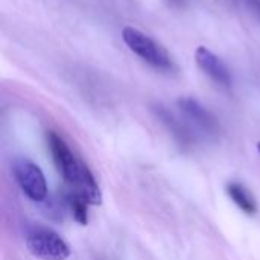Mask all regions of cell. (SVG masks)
<instances>
[{"label": "cell", "instance_id": "1", "mask_svg": "<svg viewBox=\"0 0 260 260\" xmlns=\"http://www.w3.org/2000/svg\"><path fill=\"white\" fill-rule=\"evenodd\" d=\"M46 139L55 166L72 192L82 197L90 206L102 204V192L88 166L75 157L67 143L56 133L49 131Z\"/></svg>", "mask_w": 260, "mask_h": 260}, {"label": "cell", "instance_id": "12", "mask_svg": "<svg viewBox=\"0 0 260 260\" xmlns=\"http://www.w3.org/2000/svg\"><path fill=\"white\" fill-rule=\"evenodd\" d=\"M257 151H259V154H260V142L257 143Z\"/></svg>", "mask_w": 260, "mask_h": 260}, {"label": "cell", "instance_id": "6", "mask_svg": "<svg viewBox=\"0 0 260 260\" xmlns=\"http://www.w3.org/2000/svg\"><path fill=\"white\" fill-rule=\"evenodd\" d=\"M195 61L198 64V67L219 87L224 88H230L232 87V73L229 70V67L225 66V62L215 55L212 50H209L204 46H200L195 52Z\"/></svg>", "mask_w": 260, "mask_h": 260}, {"label": "cell", "instance_id": "3", "mask_svg": "<svg viewBox=\"0 0 260 260\" xmlns=\"http://www.w3.org/2000/svg\"><path fill=\"white\" fill-rule=\"evenodd\" d=\"M24 244L29 253L41 260H67L70 247L52 229L43 225H30L24 233Z\"/></svg>", "mask_w": 260, "mask_h": 260}, {"label": "cell", "instance_id": "7", "mask_svg": "<svg viewBox=\"0 0 260 260\" xmlns=\"http://www.w3.org/2000/svg\"><path fill=\"white\" fill-rule=\"evenodd\" d=\"M152 111L157 116V119L166 126V129L174 136V139L181 146L187 148L193 143V136H192L190 129L174 113H171L166 107H163L161 104H155L152 107Z\"/></svg>", "mask_w": 260, "mask_h": 260}, {"label": "cell", "instance_id": "11", "mask_svg": "<svg viewBox=\"0 0 260 260\" xmlns=\"http://www.w3.org/2000/svg\"><path fill=\"white\" fill-rule=\"evenodd\" d=\"M169 2H172V3H175V5H180L183 0H169Z\"/></svg>", "mask_w": 260, "mask_h": 260}, {"label": "cell", "instance_id": "4", "mask_svg": "<svg viewBox=\"0 0 260 260\" xmlns=\"http://www.w3.org/2000/svg\"><path fill=\"white\" fill-rule=\"evenodd\" d=\"M14 178L21 192L34 203H44L47 200V183L43 171L27 158H17L12 165Z\"/></svg>", "mask_w": 260, "mask_h": 260}, {"label": "cell", "instance_id": "8", "mask_svg": "<svg viewBox=\"0 0 260 260\" xmlns=\"http://www.w3.org/2000/svg\"><path fill=\"white\" fill-rule=\"evenodd\" d=\"M227 195L230 197V200L247 215H256L257 213V203L253 198V195L247 190L245 186L239 184V183H229L227 187Z\"/></svg>", "mask_w": 260, "mask_h": 260}, {"label": "cell", "instance_id": "10", "mask_svg": "<svg viewBox=\"0 0 260 260\" xmlns=\"http://www.w3.org/2000/svg\"><path fill=\"white\" fill-rule=\"evenodd\" d=\"M242 3L245 5L247 9H250V12L254 17L260 20V0H242Z\"/></svg>", "mask_w": 260, "mask_h": 260}, {"label": "cell", "instance_id": "9", "mask_svg": "<svg viewBox=\"0 0 260 260\" xmlns=\"http://www.w3.org/2000/svg\"><path fill=\"white\" fill-rule=\"evenodd\" d=\"M66 201L72 210V215H73V219L81 224V225H87L88 222V212H87V206H90L84 198H81L78 193L75 192H70L67 197H66Z\"/></svg>", "mask_w": 260, "mask_h": 260}, {"label": "cell", "instance_id": "5", "mask_svg": "<svg viewBox=\"0 0 260 260\" xmlns=\"http://www.w3.org/2000/svg\"><path fill=\"white\" fill-rule=\"evenodd\" d=\"M180 111L189 119V122L197 126L201 133L207 136H218L221 131V123L216 116L209 111L200 101L193 98H180L177 101Z\"/></svg>", "mask_w": 260, "mask_h": 260}, {"label": "cell", "instance_id": "2", "mask_svg": "<svg viewBox=\"0 0 260 260\" xmlns=\"http://www.w3.org/2000/svg\"><path fill=\"white\" fill-rule=\"evenodd\" d=\"M122 38H123V43L129 47V50L134 52L145 62H148L151 67L157 70H165V72H169L174 69V61L169 56L168 50L160 43H157L149 35H146L145 32L136 27L126 26L122 30Z\"/></svg>", "mask_w": 260, "mask_h": 260}]
</instances>
